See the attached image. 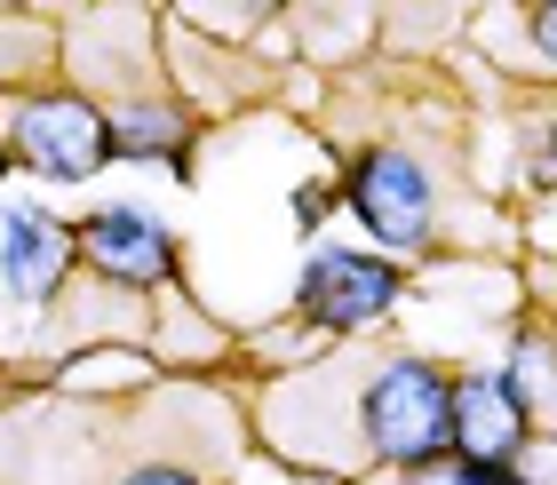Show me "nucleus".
<instances>
[{
    "label": "nucleus",
    "instance_id": "1",
    "mask_svg": "<svg viewBox=\"0 0 557 485\" xmlns=\"http://www.w3.org/2000/svg\"><path fill=\"white\" fill-rule=\"evenodd\" d=\"M446 390L454 382L430 359H414V350L374 366L367 390H359V438H367L374 462H391V470L446 462Z\"/></svg>",
    "mask_w": 557,
    "mask_h": 485
},
{
    "label": "nucleus",
    "instance_id": "2",
    "mask_svg": "<svg viewBox=\"0 0 557 485\" xmlns=\"http://www.w3.org/2000/svg\"><path fill=\"white\" fill-rule=\"evenodd\" d=\"M398 302V263L383 254H359V247H319L302 263V287H295V311L326 326V335H350V326H374Z\"/></svg>",
    "mask_w": 557,
    "mask_h": 485
},
{
    "label": "nucleus",
    "instance_id": "3",
    "mask_svg": "<svg viewBox=\"0 0 557 485\" xmlns=\"http://www.w3.org/2000/svg\"><path fill=\"white\" fill-rule=\"evenodd\" d=\"M16 160L40 167L48 184H81L112 160V127L88 96H33L16 112Z\"/></svg>",
    "mask_w": 557,
    "mask_h": 485
},
{
    "label": "nucleus",
    "instance_id": "4",
    "mask_svg": "<svg viewBox=\"0 0 557 485\" xmlns=\"http://www.w3.org/2000/svg\"><path fill=\"white\" fill-rule=\"evenodd\" d=\"M350 215L391 247H422L430 239V175L407 151H359L350 160Z\"/></svg>",
    "mask_w": 557,
    "mask_h": 485
},
{
    "label": "nucleus",
    "instance_id": "5",
    "mask_svg": "<svg viewBox=\"0 0 557 485\" xmlns=\"http://www.w3.org/2000/svg\"><path fill=\"white\" fill-rule=\"evenodd\" d=\"M525 446V398L502 374H462L446 390V453L462 462H518Z\"/></svg>",
    "mask_w": 557,
    "mask_h": 485
},
{
    "label": "nucleus",
    "instance_id": "6",
    "mask_svg": "<svg viewBox=\"0 0 557 485\" xmlns=\"http://www.w3.org/2000/svg\"><path fill=\"white\" fill-rule=\"evenodd\" d=\"M81 254L88 271H104L112 287H151V278L175 271V232L144 208H96L81 223Z\"/></svg>",
    "mask_w": 557,
    "mask_h": 485
},
{
    "label": "nucleus",
    "instance_id": "7",
    "mask_svg": "<svg viewBox=\"0 0 557 485\" xmlns=\"http://www.w3.org/2000/svg\"><path fill=\"white\" fill-rule=\"evenodd\" d=\"M72 232L48 208H0V287H9L16 302H48L64 287V271H72Z\"/></svg>",
    "mask_w": 557,
    "mask_h": 485
},
{
    "label": "nucleus",
    "instance_id": "8",
    "mask_svg": "<svg viewBox=\"0 0 557 485\" xmlns=\"http://www.w3.org/2000/svg\"><path fill=\"white\" fill-rule=\"evenodd\" d=\"M104 127H112V160H120V151H128V160H175L184 136H191V120L168 112V104H136V112H120Z\"/></svg>",
    "mask_w": 557,
    "mask_h": 485
},
{
    "label": "nucleus",
    "instance_id": "9",
    "mask_svg": "<svg viewBox=\"0 0 557 485\" xmlns=\"http://www.w3.org/2000/svg\"><path fill=\"white\" fill-rule=\"evenodd\" d=\"M502 382H510L518 398H549V382H557V350H549L542 335H518V359H510V374H502Z\"/></svg>",
    "mask_w": 557,
    "mask_h": 485
},
{
    "label": "nucleus",
    "instance_id": "10",
    "mask_svg": "<svg viewBox=\"0 0 557 485\" xmlns=\"http://www.w3.org/2000/svg\"><path fill=\"white\" fill-rule=\"evenodd\" d=\"M120 485H199V477H191L184 462H144V470H128Z\"/></svg>",
    "mask_w": 557,
    "mask_h": 485
},
{
    "label": "nucleus",
    "instance_id": "11",
    "mask_svg": "<svg viewBox=\"0 0 557 485\" xmlns=\"http://www.w3.org/2000/svg\"><path fill=\"white\" fill-rule=\"evenodd\" d=\"M462 485H525L518 462H462Z\"/></svg>",
    "mask_w": 557,
    "mask_h": 485
},
{
    "label": "nucleus",
    "instance_id": "12",
    "mask_svg": "<svg viewBox=\"0 0 557 485\" xmlns=\"http://www.w3.org/2000/svg\"><path fill=\"white\" fill-rule=\"evenodd\" d=\"M534 48L557 64V0H549V9H534Z\"/></svg>",
    "mask_w": 557,
    "mask_h": 485
},
{
    "label": "nucleus",
    "instance_id": "13",
    "mask_svg": "<svg viewBox=\"0 0 557 485\" xmlns=\"http://www.w3.org/2000/svg\"><path fill=\"white\" fill-rule=\"evenodd\" d=\"M407 485H462V462H422L407 470Z\"/></svg>",
    "mask_w": 557,
    "mask_h": 485
},
{
    "label": "nucleus",
    "instance_id": "14",
    "mask_svg": "<svg viewBox=\"0 0 557 485\" xmlns=\"http://www.w3.org/2000/svg\"><path fill=\"white\" fill-rule=\"evenodd\" d=\"M295 215L319 223V215H326V184H302V191H295Z\"/></svg>",
    "mask_w": 557,
    "mask_h": 485
},
{
    "label": "nucleus",
    "instance_id": "15",
    "mask_svg": "<svg viewBox=\"0 0 557 485\" xmlns=\"http://www.w3.org/2000/svg\"><path fill=\"white\" fill-rule=\"evenodd\" d=\"M549 175H557V120H549Z\"/></svg>",
    "mask_w": 557,
    "mask_h": 485
},
{
    "label": "nucleus",
    "instance_id": "16",
    "mask_svg": "<svg viewBox=\"0 0 557 485\" xmlns=\"http://www.w3.org/2000/svg\"><path fill=\"white\" fill-rule=\"evenodd\" d=\"M295 485H335V477H295Z\"/></svg>",
    "mask_w": 557,
    "mask_h": 485
}]
</instances>
